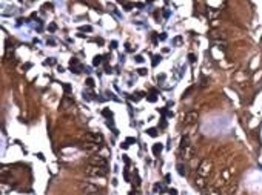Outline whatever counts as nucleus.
Returning <instances> with one entry per match:
<instances>
[{
    "mask_svg": "<svg viewBox=\"0 0 262 195\" xmlns=\"http://www.w3.org/2000/svg\"><path fill=\"white\" fill-rule=\"evenodd\" d=\"M79 189H80L82 195H100V189L96 184L88 183V181H82L79 184Z\"/></svg>",
    "mask_w": 262,
    "mask_h": 195,
    "instance_id": "nucleus-1",
    "label": "nucleus"
},
{
    "mask_svg": "<svg viewBox=\"0 0 262 195\" xmlns=\"http://www.w3.org/2000/svg\"><path fill=\"white\" fill-rule=\"evenodd\" d=\"M85 175L86 177H99V178H102V177H105L107 175V169L105 167H99V166H86L85 167Z\"/></svg>",
    "mask_w": 262,
    "mask_h": 195,
    "instance_id": "nucleus-2",
    "label": "nucleus"
},
{
    "mask_svg": "<svg viewBox=\"0 0 262 195\" xmlns=\"http://www.w3.org/2000/svg\"><path fill=\"white\" fill-rule=\"evenodd\" d=\"M194 146L190 143V144H187V146H182L180 148V151H179V157L183 160V161H188V160H191L193 157H194Z\"/></svg>",
    "mask_w": 262,
    "mask_h": 195,
    "instance_id": "nucleus-3",
    "label": "nucleus"
},
{
    "mask_svg": "<svg viewBox=\"0 0 262 195\" xmlns=\"http://www.w3.org/2000/svg\"><path fill=\"white\" fill-rule=\"evenodd\" d=\"M211 169H213L211 161H208V160H202V161H201V164H199V167H197V175L205 178V177H208V175L211 174Z\"/></svg>",
    "mask_w": 262,
    "mask_h": 195,
    "instance_id": "nucleus-4",
    "label": "nucleus"
},
{
    "mask_svg": "<svg viewBox=\"0 0 262 195\" xmlns=\"http://www.w3.org/2000/svg\"><path fill=\"white\" fill-rule=\"evenodd\" d=\"M89 164L91 166H99V167H107L108 161L102 155H93V157H89Z\"/></svg>",
    "mask_w": 262,
    "mask_h": 195,
    "instance_id": "nucleus-5",
    "label": "nucleus"
},
{
    "mask_svg": "<svg viewBox=\"0 0 262 195\" xmlns=\"http://www.w3.org/2000/svg\"><path fill=\"white\" fill-rule=\"evenodd\" d=\"M85 141H88V143H96V144H99V143H102L103 141V137L100 135V134H97V132H89V134H85Z\"/></svg>",
    "mask_w": 262,
    "mask_h": 195,
    "instance_id": "nucleus-6",
    "label": "nucleus"
},
{
    "mask_svg": "<svg viewBox=\"0 0 262 195\" xmlns=\"http://www.w3.org/2000/svg\"><path fill=\"white\" fill-rule=\"evenodd\" d=\"M197 117H199V114H197L196 111H190V112H187L185 117L182 118V123H183V125H191V123H194V121L197 120Z\"/></svg>",
    "mask_w": 262,
    "mask_h": 195,
    "instance_id": "nucleus-7",
    "label": "nucleus"
},
{
    "mask_svg": "<svg viewBox=\"0 0 262 195\" xmlns=\"http://www.w3.org/2000/svg\"><path fill=\"white\" fill-rule=\"evenodd\" d=\"M194 186L199 187V189H207V181H205V178L196 175V178H194Z\"/></svg>",
    "mask_w": 262,
    "mask_h": 195,
    "instance_id": "nucleus-8",
    "label": "nucleus"
},
{
    "mask_svg": "<svg viewBox=\"0 0 262 195\" xmlns=\"http://www.w3.org/2000/svg\"><path fill=\"white\" fill-rule=\"evenodd\" d=\"M73 105H74V100L69 99V97H63L62 102H60V108L62 109H68L69 106H73Z\"/></svg>",
    "mask_w": 262,
    "mask_h": 195,
    "instance_id": "nucleus-9",
    "label": "nucleus"
},
{
    "mask_svg": "<svg viewBox=\"0 0 262 195\" xmlns=\"http://www.w3.org/2000/svg\"><path fill=\"white\" fill-rule=\"evenodd\" d=\"M205 195H222V193H221V190H219L218 187H214V186H208V187L205 189Z\"/></svg>",
    "mask_w": 262,
    "mask_h": 195,
    "instance_id": "nucleus-10",
    "label": "nucleus"
},
{
    "mask_svg": "<svg viewBox=\"0 0 262 195\" xmlns=\"http://www.w3.org/2000/svg\"><path fill=\"white\" fill-rule=\"evenodd\" d=\"M83 148L88 149V151H97L99 149V144H96V143H85Z\"/></svg>",
    "mask_w": 262,
    "mask_h": 195,
    "instance_id": "nucleus-11",
    "label": "nucleus"
},
{
    "mask_svg": "<svg viewBox=\"0 0 262 195\" xmlns=\"http://www.w3.org/2000/svg\"><path fill=\"white\" fill-rule=\"evenodd\" d=\"M230 175H231V170H230V169H225L224 172H222V181L227 183V181L230 180Z\"/></svg>",
    "mask_w": 262,
    "mask_h": 195,
    "instance_id": "nucleus-12",
    "label": "nucleus"
},
{
    "mask_svg": "<svg viewBox=\"0 0 262 195\" xmlns=\"http://www.w3.org/2000/svg\"><path fill=\"white\" fill-rule=\"evenodd\" d=\"M162 149H163V146H162L160 143H157V144H154V146H153V154H154V155H157V154H160V152H162Z\"/></svg>",
    "mask_w": 262,
    "mask_h": 195,
    "instance_id": "nucleus-13",
    "label": "nucleus"
},
{
    "mask_svg": "<svg viewBox=\"0 0 262 195\" xmlns=\"http://www.w3.org/2000/svg\"><path fill=\"white\" fill-rule=\"evenodd\" d=\"M102 59H103L102 55H96V57H94V60H93V65L94 66H99L102 63Z\"/></svg>",
    "mask_w": 262,
    "mask_h": 195,
    "instance_id": "nucleus-14",
    "label": "nucleus"
},
{
    "mask_svg": "<svg viewBox=\"0 0 262 195\" xmlns=\"http://www.w3.org/2000/svg\"><path fill=\"white\" fill-rule=\"evenodd\" d=\"M177 172H179L180 175H187V170H185V166H182V164H177Z\"/></svg>",
    "mask_w": 262,
    "mask_h": 195,
    "instance_id": "nucleus-15",
    "label": "nucleus"
},
{
    "mask_svg": "<svg viewBox=\"0 0 262 195\" xmlns=\"http://www.w3.org/2000/svg\"><path fill=\"white\" fill-rule=\"evenodd\" d=\"M147 132H148L150 137H157V129H156V128H151V129H148Z\"/></svg>",
    "mask_w": 262,
    "mask_h": 195,
    "instance_id": "nucleus-16",
    "label": "nucleus"
},
{
    "mask_svg": "<svg viewBox=\"0 0 262 195\" xmlns=\"http://www.w3.org/2000/svg\"><path fill=\"white\" fill-rule=\"evenodd\" d=\"M187 144H190V138L188 137H182V140H180V148H182V146H187Z\"/></svg>",
    "mask_w": 262,
    "mask_h": 195,
    "instance_id": "nucleus-17",
    "label": "nucleus"
},
{
    "mask_svg": "<svg viewBox=\"0 0 262 195\" xmlns=\"http://www.w3.org/2000/svg\"><path fill=\"white\" fill-rule=\"evenodd\" d=\"M102 114H103L108 120H110V118H113V112H111V111H108V109H103V112H102Z\"/></svg>",
    "mask_w": 262,
    "mask_h": 195,
    "instance_id": "nucleus-18",
    "label": "nucleus"
},
{
    "mask_svg": "<svg viewBox=\"0 0 262 195\" xmlns=\"http://www.w3.org/2000/svg\"><path fill=\"white\" fill-rule=\"evenodd\" d=\"M85 85H86L88 88H93V86H94V80H93V79L89 77V79H86V82H85Z\"/></svg>",
    "mask_w": 262,
    "mask_h": 195,
    "instance_id": "nucleus-19",
    "label": "nucleus"
},
{
    "mask_svg": "<svg viewBox=\"0 0 262 195\" xmlns=\"http://www.w3.org/2000/svg\"><path fill=\"white\" fill-rule=\"evenodd\" d=\"M159 62H160V55H154L153 57V66H156Z\"/></svg>",
    "mask_w": 262,
    "mask_h": 195,
    "instance_id": "nucleus-20",
    "label": "nucleus"
},
{
    "mask_svg": "<svg viewBox=\"0 0 262 195\" xmlns=\"http://www.w3.org/2000/svg\"><path fill=\"white\" fill-rule=\"evenodd\" d=\"M137 74H139V76H147V69H144V68L137 69Z\"/></svg>",
    "mask_w": 262,
    "mask_h": 195,
    "instance_id": "nucleus-21",
    "label": "nucleus"
},
{
    "mask_svg": "<svg viewBox=\"0 0 262 195\" xmlns=\"http://www.w3.org/2000/svg\"><path fill=\"white\" fill-rule=\"evenodd\" d=\"M147 100H148V102H151V103H154V102H156L157 99H156L154 95H147Z\"/></svg>",
    "mask_w": 262,
    "mask_h": 195,
    "instance_id": "nucleus-22",
    "label": "nucleus"
},
{
    "mask_svg": "<svg viewBox=\"0 0 262 195\" xmlns=\"http://www.w3.org/2000/svg\"><path fill=\"white\" fill-rule=\"evenodd\" d=\"M80 31H86V32H91V31H93V28H91V26H82V28H80Z\"/></svg>",
    "mask_w": 262,
    "mask_h": 195,
    "instance_id": "nucleus-23",
    "label": "nucleus"
},
{
    "mask_svg": "<svg viewBox=\"0 0 262 195\" xmlns=\"http://www.w3.org/2000/svg\"><path fill=\"white\" fill-rule=\"evenodd\" d=\"M63 89H65V92H71V85L65 83V85H63Z\"/></svg>",
    "mask_w": 262,
    "mask_h": 195,
    "instance_id": "nucleus-24",
    "label": "nucleus"
},
{
    "mask_svg": "<svg viewBox=\"0 0 262 195\" xmlns=\"http://www.w3.org/2000/svg\"><path fill=\"white\" fill-rule=\"evenodd\" d=\"M134 60H136L137 63H142V62H144V57H142V55H136V57H134Z\"/></svg>",
    "mask_w": 262,
    "mask_h": 195,
    "instance_id": "nucleus-25",
    "label": "nucleus"
},
{
    "mask_svg": "<svg viewBox=\"0 0 262 195\" xmlns=\"http://www.w3.org/2000/svg\"><path fill=\"white\" fill-rule=\"evenodd\" d=\"M180 42H182V37H176V39L173 40V45H179Z\"/></svg>",
    "mask_w": 262,
    "mask_h": 195,
    "instance_id": "nucleus-26",
    "label": "nucleus"
},
{
    "mask_svg": "<svg viewBox=\"0 0 262 195\" xmlns=\"http://www.w3.org/2000/svg\"><path fill=\"white\" fill-rule=\"evenodd\" d=\"M124 6H125V9H127V11H131V8H133V5H131V3H125Z\"/></svg>",
    "mask_w": 262,
    "mask_h": 195,
    "instance_id": "nucleus-27",
    "label": "nucleus"
},
{
    "mask_svg": "<svg viewBox=\"0 0 262 195\" xmlns=\"http://www.w3.org/2000/svg\"><path fill=\"white\" fill-rule=\"evenodd\" d=\"M54 63H56V60H54V59H51V60H46V62H45V65H54Z\"/></svg>",
    "mask_w": 262,
    "mask_h": 195,
    "instance_id": "nucleus-28",
    "label": "nucleus"
},
{
    "mask_svg": "<svg viewBox=\"0 0 262 195\" xmlns=\"http://www.w3.org/2000/svg\"><path fill=\"white\" fill-rule=\"evenodd\" d=\"M188 59H190V62H191V63H194V60H196V59H194V54H190Z\"/></svg>",
    "mask_w": 262,
    "mask_h": 195,
    "instance_id": "nucleus-29",
    "label": "nucleus"
},
{
    "mask_svg": "<svg viewBox=\"0 0 262 195\" xmlns=\"http://www.w3.org/2000/svg\"><path fill=\"white\" fill-rule=\"evenodd\" d=\"M154 190H163V187L160 184H154Z\"/></svg>",
    "mask_w": 262,
    "mask_h": 195,
    "instance_id": "nucleus-30",
    "label": "nucleus"
},
{
    "mask_svg": "<svg viewBox=\"0 0 262 195\" xmlns=\"http://www.w3.org/2000/svg\"><path fill=\"white\" fill-rule=\"evenodd\" d=\"M168 193H170V195H177V190H176V189H170Z\"/></svg>",
    "mask_w": 262,
    "mask_h": 195,
    "instance_id": "nucleus-31",
    "label": "nucleus"
},
{
    "mask_svg": "<svg viewBox=\"0 0 262 195\" xmlns=\"http://www.w3.org/2000/svg\"><path fill=\"white\" fill-rule=\"evenodd\" d=\"M50 31H56V25L53 23V25H50Z\"/></svg>",
    "mask_w": 262,
    "mask_h": 195,
    "instance_id": "nucleus-32",
    "label": "nucleus"
},
{
    "mask_svg": "<svg viewBox=\"0 0 262 195\" xmlns=\"http://www.w3.org/2000/svg\"><path fill=\"white\" fill-rule=\"evenodd\" d=\"M111 48L114 49V48H117V42H111Z\"/></svg>",
    "mask_w": 262,
    "mask_h": 195,
    "instance_id": "nucleus-33",
    "label": "nucleus"
},
{
    "mask_svg": "<svg viewBox=\"0 0 262 195\" xmlns=\"http://www.w3.org/2000/svg\"><path fill=\"white\" fill-rule=\"evenodd\" d=\"M133 141H136V138H128L127 140V143H133Z\"/></svg>",
    "mask_w": 262,
    "mask_h": 195,
    "instance_id": "nucleus-34",
    "label": "nucleus"
}]
</instances>
